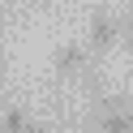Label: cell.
I'll return each instance as SVG.
<instances>
[{
  "label": "cell",
  "instance_id": "cell-1",
  "mask_svg": "<svg viewBox=\"0 0 133 133\" xmlns=\"http://www.w3.org/2000/svg\"><path fill=\"white\" fill-rule=\"evenodd\" d=\"M112 47H120V17H112L107 9H95L90 35H86V52L99 60V56H107Z\"/></svg>",
  "mask_w": 133,
  "mask_h": 133
},
{
  "label": "cell",
  "instance_id": "cell-2",
  "mask_svg": "<svg viewBox=\"0 0 133 133\" xmlns=\"http://www.w3.org/2000/svg\"><path fill=\"white\" fill-rule=\"evenodd\" d=\"M99 133H133V107H129V95H116L103 103L99 112Z\"/></svg>",
  "mask_w": 133,
  "mask_h": 133
},
{
  "label": "cell",
  "instance_id": "cell-3",
  "mask_svg": "<svg viewBox=\"0 0 133 133\" xmlns=\"http://www.w3.org/2000/svg\"><path fill=\"white\" fill-rule=\"evenodd\" d=\"M86 64H90V52H86V43H60V47H56V56H52V69H56V77H77Z\"/></svg>",
  "mask_w": 133,
  "mask_h": 133
},
{
  "label": "cell",
  "instance_id": "cell-4",
  "mask_svg": "<svg viewBox=\"0 0 133 133\" xmlns=\"http://www.w3.org/2000/svg\"><path fill=\"white\" fill-rule=\"evenodd\" d=\"M0 133H26V112L22 107H9L4 120H0Z\"/></svg>",
  "mask_w": 133,
  "mask_h": 133
},
{
  "label": "cell",
  "instance_id": "cell-5",
  "mask_svg": "<svg viewBox=\"0 0 133 133\" xmlns=\"http://www.w3.org/2000/svg\"><path fill=\"white\" fill-rule=\"evenodd\" d=\"M120 47H124V52H133V9L120 17Z\"/></svg>",
  "mask_w": 133,
  "mask_h": 133
},
{
  "label": "cell",
  "instance_id": "cell-6",
  "mask_svg": "<svg viewBox=\"0 0 133 133\" xmlns=\"http://www.w3.org/2000/svg\"><path fill=\"white\" fill-rule=\"evenodd\" d=\"M4 82H9V60H4V47H0V90H4Z\"/></svg>",
  "mask_w": 133,
  "mask_h": 133
},
{
  "label": "cell",
  "instance_id": "cell-7",
  "mask_svg": "<svg viewBox=\"0 0 133 133\" xmlns=\"http://www.w3.org/2000/svg\"><path fill=\"white\" fill-rule=\"evenodd\" d=\"M26 133H52L47 124H35V120H26Z\"/></svg>",
  "mask_w": 133,
  "mask_h": 133
}]
</instances>
